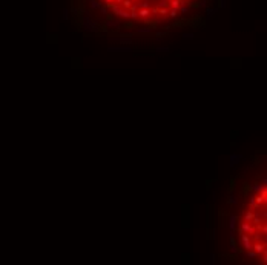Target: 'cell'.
Masks as SVG:
<instances>
[{
    "label": "cell",
    "mask_w": 267,
    "mask_h": 265,
    "mask_svg": "<svg viewBox=\"0 0 267 265\" xmlns=\"http://www.w3.org/2000/svg\"><path fill=\"white\" fill-rule=\"evenodd\" d=\"M91 26L117 32H161L198 20L212 0H79Z\"/></svg>",
    "instance_id": "6da1fadb"
}]
</instances>
